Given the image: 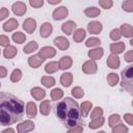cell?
<instances>
[{
  "mask_svg": "<svg viewBox=\"0 0 133 133\" xmlns=\"http://www.w3.org/2000/svg\"><path fill=\"white\" fill-rule=\"evenodd\" d=\"M119 58L117 57V55H114V54H111L108 56L107 58V65L111 69H117L119 66Z\"/></svg>",
  "mask_w": 133,
  "mask_h": 133,
  "instance_id": "18",
  "label": "cell"
},
{
  "mask_svg": "<svg viewBox=\"0 0 133 133\" xmlns=\"http://www.w3.org/2000/svg\"><path fill=\"white\" fill-rule=\"evenodd\" d=\"M103 54H104V51H103V48H101V47L88 51V57L90 58V60H94V61L98 60V59H101Z\"/></svg>",
  "mask_w": 133,
  "mask_h": 133,
  "instance_id": "14",
  "label": "cell"
},
{
  "mask_svg": "<svg viewBox=\"0 0 133 133\" xmlns=\"http://www.w3.org/2000/svg\"><path fill=\"white\" fill-rule=\"evenodd\" d=\"M84 14H85L87 17H89V18H96V17H98V16L100 15V9L97 8V7H95V6H92V7H87V8L84 10Z\"/></svg>",
  "mask_w": 133,
  "mask_h": 133,
  "instance_id": "31",
  "label": "cell"
},
{
  "mask_svg": "<svg viewBox=\"0 0 133 133\" xmlns=\"http://www.w3.org/2000/svg\"><path fill=\"white\" fill-rule=\"evenodd\" d=\"M125 60L127 62H132L133 61V51H129L125 54Z\"/></svg>",
  "mask_w": 133,
  "mask_h": 133,
  "instance_id": "50",
  "label": "cell"
},
{
  "mask_svg": "<svg viewBox=\"0 0 133 133\" xmlns=\"http://www.w3.org/2000/svg\"><path fill=\"white\" fill-rule=\"evenodd\" d=\"M72 81H73V75L71 73H63L61 75V78H60V83L64 86V87H69L71 84H72Z\"/></svg>",
  "mask_w": 133,
  "mask_h": 133,
  "instance_id": "27",
  "label": "cell"
},
{
  "mask_svg": "<svg viewBox=\"0 0 133 133\" xmlns=\"http://www.w3.org/2000/svg\"><path fill=\"white\" fill-rule=\"evenodd\" d=\"M0 86H1V83H0Z\"/></svg>",
  "mask_w": 133,
  "mask_h": 133,
  "instance_id": "55",
  "label": "cell"
},
{
  "mask_svg": "<svg viewBox=\"0 0 133 133\" xmlns=\"http://www.w3.org/2000/svg\"><path fill=\"white\" fill-rule=\"evenodd\" d=\"M119 32L125 37H131L133 35V27L131 25H129V24H123L121 26Z\"/></svg>",
  "mask_w": 133,
  "mask_h": 133,
  "instance_id": "22",
  "label": "cell"
},
{
  "mask_svg": "<svg viewBox=\"0 0 133 133\" xmlns=\"http://www.w3.org/2000/svg\"><path fill=\"white\" fill-rule=\"evenodd\" d=\"M41 82L45 87H52L55 84V79L51 76H43Z\"/></svg>",
  "mask_w": 133,
  "mask_h": 133,
  "instance_id": "30",
  "label": "cell"
},
{
  "mask_svg": "<svg viewBox=\"0 0 133 133\" xmlns=\"http://www.w3.org/2000/svg\"><path fill=\"white\" fill-rule=\"evenodd\" d=\"M101 45V41L97 37H89L86 42H85V46L86 47H97V46H100Z\"/></svg>",
  "mask_w": 133,
  "mask_h": 133,
  "instance_id": "35",
  "label": "cell"
},
{
  "mask_svg": "<svg viewBox=\"0 0 133 133\" xmlns=\"http://www.w3.org/2000/svg\"><path fill=\"white\" fill-rule=\"evenodd\" d=\"M99 4H100L103 8H105V9H109V8L112 7L113 2H112L111 0H100V1H99Z\"/></svg>",
  "mask_w": 133,
  "mask_h": 133,
  "instance_id": "44",
  "label": "cell"
},
{
  "mask_svg": "<svg viewBox=\"0 0 133 133\" xmlns=\"http://www.w3.org/2000/svg\"><path fill=\"white\" fill-rule=\"evenodd\" d=\"M127 132H128V128L124 124L115 125L112 128V133H127Z\"/></svg>",
  "mask_w": 133,
  "mask_h": 133,
  "instance_id": "39",
  "label": "cell"
},
{
  "mask_svg": "<svg viewBox=\"0 0 133 133\" xmlns=\"http://www.w3.org/2000/svg\"><path fill=\"white\" fill-rule=\"evenodd\" d=\"M75 28H76V23L73 22V21H68V22L63 23L62 26H61V30H62L66 35L72 34V33L74 32Z\"/></svg>",
  "mask_w": 133,
  "mask_h": 133,
  "instance_id": "15",
  "label": "cell"
},
{
  "mask_svg": "<svg viewBox=\"0 0 133 133\" xmlns=\"http://www.w3.org/2000/svg\"><path fill=\"white\" fill-rule=\"evenodd\" d=\"M23 28L27 33H33L36 28V21L32 18H28L23 23Z\"/></svg>",
  "mask_w": 133,
  "mask_h": 133,
  "instance_id": "6",
  "label": "cell"
},
{
  "mask_svg": "<svg viewBox=\"0 0 133 133\" xmlns=\"http://www.w3.org/2000/svg\"><path fill=\"white\" fill-rule=\"evenodd\" d=\"M124 118H125V121L129 124V125H133V114H131V113H126L125 115H124Z\"/></svg>",
  "mask_w": 133,
  "mask_h": 133,
  "instance_id": "49",
  "label": "cell"
},
{
  "mask_svg": "<svg viewBox=\"0 0 133 133\" xmlns=\"http://www.w3.org/2000/svg\"><path fill=\"white\" fill-rule=\"evenodd\" d=\"M85 35H86V32L84 29L82 28H79L77 30H75L74 34H73V39L76 42V43H81L84 38H85Z\"/></svg>",
  "mask_w": 133,
  "mask_h": 133,
  "instance_id": "26",
  "label": "cell"
},
{
  "mask_svg": "<svg viewBox=\"0 0 133 133\" xmlns=\"http://www.w3.org/2000/svg\"><path fill=\"white\" fill-rule=\"evenodd\" d=\"M24 103L11 94L0 92V125L8 126L19 122L24 114Z\"/></svg>",
  "mask_w": 133,
  "mask_h": 133,
  "instance_id": "1",
  "label": "cell"
},
{
  "mask_svg": "<svg viewBox=\"0 0 133 133\" xmlns=\"http://www.w3.org/2000/svg\"><path fill=\"white\" fill-rule=\"evenodd\" d=\"M57 117L68 128L76 127L80 122V109L78 103L72 98H65L56 104Z\"/></svg>",
  "mask_w": 133,
  "mask_h": 133,
  "instance_id": "2",
  "label": "cell"
},
{
  "mask_svg": "<svg viewBox=\"0 0 133 133\" xmlns=\"http://www.w3.org/2000/svg\"><path fill=\"white\" fill-rule=\"evenodd\" d=\"M21 78H22V72H21V70H19V69L14 70L12 73H11V75H10V81L18 82Z\"/></svg>",
  "mask_w": 133,
  "mask_h": 133,
  "instance_id": "36",
  "label": "cell"
},
{
  "mask_svg": "<svg viewBox=\"0 0 133 133\" xmlns=\"http://www.w3.org/2000/svg\"><path fill=\"white\" fill-rule=\"evenodd\" d=\"M91 107H92V104L90 103V102H88V101H86V102H83L82 104H81V106H80V114L83 116V117H86L87 115H88V112L91 110Z\"/></svg>",
  "mask_w": 133,
  "mask_h": 133,
  "instance_id": "25",
  "label": "cell"
},
{
  "mask_svg": "<svg viewBox=\"0 0 133 133\" xmlns=\"http://www.w3.org/2000/svg\"><path fill=\"white\" fill-rule=\"evenodd\" d=\"M68 14H69L68 8L64 7V6H60V7L56 8V9L53 11V15H52V16H53V19H54V20L59 21V20L64 19V18L68 16Z\"/></svg>",
  "mask_w": 133,
  "mask_h": 133,
  "instance_id": "8",
  "label": "cell"
},
{
  "mask_svg": "<svg viewBox=\"0 0 133 133\" xmlns=\"http://www.w3.org/2000/svg\"><path fill=\"white\" fill-rule=\"evenodd\" d=\"M98 133H106L105 131H100V132H98Z\"/></svg>",
  "mask_w": 133,
  "mask_h": 133,
  "instance_id": "54",
  "label": "cell"
},
{
  "mask_svg": "<svg viewBox=\"0 0 133 133\" xmlns=\"http://www.w3.org/2000/svg\"><path fill=\"white\" fill-rule=\"evenodd\" d=\"M6 75H7V71H6V69H5L4 66L0 65V78H5Z\"/></svg>",
  "mask_w": 133,
  "mask_h": 133,
  "instance_id": "51",
  "label": "cell"
},
{
  "mask_svg": "<svg viewBox=\"0 0 133 133\" xmlns=\"http://www.w3.org/2000/svg\"><path fill=\"white\" fill-rule=\"evenodd\" d=\"M17 52H18V50H17L16 47H14V46H8V47H6V48L3 50V55H4L5 58L10 59V58H14V57L17 55Z\"/></svg>",
  "mask_w": 133,
  "mask_h": 133,
  "instance_id": "23",
  "label": "cell"
},
{
  "mask_svg": "<svg viewBox=\"0 0 133 133\" xmlns=\"http://www.w3.org/2000/svg\"><path fill=\"white\" fill-rule=\"evenodd\" d=\"M59 70V64L57 61H50L48 62L46 65H45V71L46 73L48 74H52V73H55Z\"/></svg>",
  "mask_w": 133,
  "mask_h": 133,
  "instance_id": "28",
  "label": "cell"
},
{
  "mask_svg": "<svg viewBox=\"0 0 133 133\" xmlns=\"http://www.w3.org/2000/svg\"><path fill=\"white\" fill-rule=\"evenodd\" d=\"M98 70V65L94 60H87L82 65V71L85 74H95Z\"/></svg>",
  "mask_w": 133,
  "mask_h": 133,
  "instance_id": "5",
  "label": "cell"
},
{
  "mask_svg": "<svg viewBox=\"0 0 133 133\" xmlns=\"http://www.w3.org/2000/svg\"><path fill=\"white\" fill-rule=\"evenodd\" d=\"M52 30H53L52 25H51L50 23L46 22V23L42 24L41 29H39V34H41L42 37H45V38H46V37H48V36L52 33Z\"/></svg>",
  "mask_w": 133,
  "mask_h": 133,
  "instance_id": "13",
  "label": "cell"
},
{
  "mask_svg": "<svg viewBox=\"0 0 133 133\" xmlns=\"http://www.w3.org/2000/svg\"><path fill=\"white\" fill-rule=\"evenodd\" d=\"M62 96H63V91H62L60 88H54V89L51 91V98H52V100L57 101V100L61 99Z\"/></svg>",
  "mask_w": 133,
  "mask_h": 133,
  "instance_id": "37",
  "label": "cell"
},
{
  "mask_svg": "<svg viewBox=\"0 0 133 133\" xmlns=\"http://www.w3.org/2000/svg\"><path fill=\"white\" fill-rule=\"evenodd\" d=\"M29 4H30L32 7H34V8H38V7L43 6L44 1H43V0H30V1H29Z\"/></svg>",
  "mask_w": 133,
  "mask_h": 133,
  "instance_id": "46",
  "label": "cell"
},
{
  "mask_svg": "<svg viewBox=\"0 0 133 133\" xmlns=\"http://www.w3.org/2000/svg\"><path fill=\"white\" fill-rule=\"evenodd\" d=\"M60 1L61 0H49L48 3L49 4H58V3H60Z\"/></svg>",
  "mask_w": 133,
  "mask_h": 133,
  "instance_id": "53",
  "label": "cell"
},
{
  "mask_svg": "<svg viewBox=\"0 0 133 133\" xmlns=\"http://www.w3.org/2000/svg\"><path fill=\"white\" fill-rule=\"evenodd\" d=\"M12 11L15 15L17 16H23L26 10H27V7H26V4L24 2H21V1H18L16 3L12 4Z\"/></svg>",
  "mask_w": 133,
  "mask_h": 133,
  "instance_id": "7",
  "label": "cell"
},
{
  "mask_svg": "<svg viewBox=\"0 0 133 133\" xmlns=\"http://www.w3.org/2000/svg\"><path fill=\"white\" fill-rule=\"evenodd\" d=\"M9 16V11L7 8L3 7V8H0V21L4 20L5 18H7Z\"/></svg>",
  "mask_w": 133,
  "mask_h": 133,
  "instance_id": "47",
  "label": "cell"
},
{
  "mask_svg": "<svg viewBox=\"0 0 133 133\" xmlns=\"http://www.w3.org/2000/svg\"><path fill=\"white\" fill-rule=\"evenodd\" d=\"M26 113H27V116L30 117V118L36 116L37 108H36L35 103H33V102H28L27 103V105H26Z\"/></svg>",
  "mask_w": 133,
  "mask_h": 133,
  "instance_id": "16",
  "label": "cell"
},
{
  "mask_svg": "<svg viewBox=\"0 0 133 133\" xmlns=\"http://www.w3.org/2000/svg\"><path fill=\"white\" fill-rule=\"evenodd\" d=\"M53 43H54V45H55L58 49H60V50H62V51L66 50V49L70 47V42H69L65 37H63V36H58V37H56Z\"/></svg>",
  "mask_w": 133,
  "mask_h": 133,
  "instance_id": "10",
  "label": "cell"
},
{
  "mask_svg": "<svg viewBox=\"0 0 133 133\" xmlns=\"http://www.w3.org/2000/svg\"><path fill=\"white\" fill-rule=\"evenodd\" d=\"M121 37H122V34L119 32V29L115 28V29H112L111 30V32H110V38L112 41H118Z\"/></svg>",
  "mask_w": 133,
  "mask_h": 133,
  "instance_id": "43",
  "label": "cell"
},
{
  "mask_svg": "<svg viewBox=\"0 0 133 133\" xmlns=\"http://www.w3.org/2000/svg\"><path fill=\"white\" fill-rule=\"evenodd\" d=\"M0 53H1V52H0Z\"/></svg>",
  "mask_w": 133,
  "mask_h": 133,
  "instance_id": "56",
  "label": "cell"
},
{
  "mask_svg": "<svg viewBox=\"0 0 133 133\" xmlns=\"http://www.w3.org/2000/svg\"><path fill=\"white\" fill-rule=\"evenodd\" d=\"M17 27H18V21L16 19H9L3 24V30L6 32H10L15 30Z\"/></svg>",
  "mask_w": 133,
  "mask_h": 133,
  "instance_id": "19",
  "label": "cell"
},
{
  "mask_svg": "<svg viewBox=\"0 0 133 133\" xmlns=\"http://www.w3.org/2000/svg\"><path fill=\"white\" fill-rule=\"evenodd\" d=\"M119 121H121V117H119L118 114H112V115H110L109 121H108L109 127L113 128V127L116 125V123H119Z\"/></svg>",
  "mask_w": 133,
  "mask_h": 133,
  "instance_id": "42",
  "label": "cell"
},
{
  "mask_svg": "<svg viewBox=\"0 0 133 133\" xmlns=\"http://www.w3.org/2000/svg\"><path fill=\"white\" fill-rule=\"evenodd\" d=\"M82 132H83V128H82V126H76V127L70 129L66 133H82Z\"/></svg>",
  "mask_w": 133,
  "mask_h": 133,
  "instance_id": "48",
  "label": "cell"
},
{
  "mask_svg": "<svg viewBox=\"0 0 133 133\" xmlns=\"http://www.w3.org/2000/svg\"><path fill=\"white\" fill-rule=\"evenodd\" d=\"M34 123L31 121H25L17 126V131L18 133H28L34 129Z\"/></svg>",
  "mask_w": 133,
  "mask_h": 133,
  "instance_id": "4",
  "label": "cell"
},
{
  "mask_svg": "<svg viewBox=\"0 0 133 133\" xmlns=\"http://www.w3.org/2000/svg\"><path fill=\"white\" fill-rule=\"evenodd\" d=\"M122 7L124 10L128 11V12H132L133 11V0H126L123 2Z\"/></svg>",
  "mask_w": 133,
  "mask_h": 133,
  "instance_id": "41",
  "label": "cell"
},
{
  "mask_svg": "<svg viewBox=\"0 0 133 133\" xmlns=\"http://www.w3.org/2000/svg\"><path fill=\"white\" fill-rule=\"evenodd\" d=\"M102 28H103L102 24L98 21H92V22L88 23V25H87V30L91 34H99L102 31Z\"/></svg>",
  "mask_w": 133,
  "mask_h": 133,
  "instance_id": "11",
  "label": "cell"
},
{
  "mask_svg": "<svg viewBox=\"0 0 133 133\" xmlns=\"http://www.w3.org/2000/svg\"><path fill=\"white\" fill-rule=\"evenodd\" d=\"M107 82L110 86H114L117 84L118 82V75H116L115 73H110L107 76Z\"/></svg>",
  "mask_w": 133,
  "mask_h": 133,
  "instance_id": "34",
  "label": "cell"
},
{
  "mask_svg": "<svg viewBox=\"0 0 133 133\" xmlns=\"http://www.w3.org/2000/svg\"><path fill=\"white\" fill-rule=\"evenodd\" d=\"M55 54H56V50L52 47H43L38 52V55L42 56L44 59L52 58Z\"/></svg>",
  "mask_w": 133,
  "mask_h": 133,
  "instance_id": "9",
  "label": "cell"
},
{
  "mask_svg": "<svg viewBox=\"0 0 133 133\" xmlns=\"http://www.w3.org/2000/svg\"><path fill=\"white\" fill-rule=\"evenodd\" d=\"M1 133H15V130H14V129H11V128H7V129L3 130Z\"/></svg>",
  "mask_w": 133,
  "mask_h": 133,
  "instance_id": "52",
  "label": "cell"
},
{
  "mask_svg": "<svg viewBox=\"0 0 133 133\" xmlns=\"http://www.w3.org/2000/svg\"><path fill=\"white\" fill-rule=\"evenodd\" d=\"M44 60H45V59H44L42 56H39L38 54H35V55L30 56V57L28 58V63H29V65H30L31 68L36 69V68H38V66L44 62Z\"/></svg>",
  "mask_w": 133,
  "mask_h": 133,
  "instance_id": "12",
  "label": "cell"
},
{
  "mask_svg": "<svg viewBox=\"0 0 133 133\" xmlns=\"http://www.w3.org/2000/svg\"><path fill=\"white\" fill-rule=\"evenodd\" d=\"M30 94H31V96L35 99V100H42V99H44L45 97H46V91L43 89V88H41V87H33L32 89H31V91H30Z\"/></svg>",
  "mask_w": 133,
  "mask_h": 133,
  "instance_id": "20",
  "label": "cell"
},
{
  "mask_svg": "<svg viewBox=\"0 0 133 133\" xmlns=\"http://www.w3.org/2000/svg\"><path fill=\"white\" fill-rule=\"evenodd\" d=\"M125 50V44L123 42H118V43H113L110 45V51L112 54L117 55L119 53H122Z\"/></svg>",
  "mask_w": 133,
  "mask_h": 133,
  "instance_id": "17",
  "label": "cell"
},
{
  "mask_svg": "<svg viewBox=\"0 0 133 133\" xmlns=\"http://www.w3.org/2000/svg\"><path fill=\"white\" fill-rule=\"evenodd\" d=\"M72 95H73V97H75L76 99H80V98H82V97L84 96V90H83L81 87L76 86V87H74V88L72 89Z\"/></svg>",
  "mask_w": 133,
  "mask_h": 133,
  "instance_id": "40",
  "label": "cell"
},
{
  "mask_svg": "<svg viewBox=\"0 0 133 133\" xmlns=\"http://www.w3.org/2000/svg\"><path fill=\"white\" fill-rule=\"evenodd\" d=\"M39 111L43 115H48L51 111V104L49 100H44L42 101L41 105H39Z\"/></svg>",
  "mask_w": 133,
  "mask_h": 133,
  "instance_id": "24",
  "label": "cell"
},
{
  "mask_svg": "<svg viewBox=\"0 0 133 133\" xmlns=\"http://www.w3.org/2000/svg\"><path fill=\"white\" fill-rule=\"evenodd\" d=\"M72 63H73V61H72V58L70 56H62L58 62L59 69H61V70H66V69L71 68Z\"/></svg>",
  "mask_w": 133,
  "mask_h": 133,
  "instance_id": "21",
  "label": "cell"
},
{
  "mask_svg": "<svg viewBox=\"0 0 133 133\" xmlns=\"http://www.w3.org/2000/svg\"><path fill=\"white\" fill-rule=\"evenodd\" d=\"M37 43L36 42H34V41H31L30 43H28L25 47H24V49H23V51H24V53L25 54H29V53H33L34 51H36L37 50Z\"/></svg>",
  "mask_w": 133,
  "mask_h": 133,
  "instance_id": "29",
  "label": "cell"
},
{
  "mask_svg": "<svg viewBox=\"0 0 133 133\" xmlns=\"http://www.w3.org/2000/svg\"><path fill=\"white\" fill-rule=\"evenodd\" d=\"M101 116H103V109H102L101 107H96V108L92 110L91 114H90L91 121L97 119V118H99V117H101Z\"/></svg>",
  "mask_w": 133,
  "mask_h": 133,
  "instance_id": "38",
  "label": "cell"
},
{
  "mask_svg": "<svg viewBox=\"0 0 133 133\" xmlns=\"http://www.w3.org/2000/svg\"><path fill=\"white\" fill-rule=\"evenodd\" d=\"M104 122H105L104 117L101 116V117H99V118H97V119L91 121L88 126H89L90 129H98V128H100V127H102V126L104 125Z\"/></svg>",
  "mask_w": 133,
  "mask_h": 133,
  "instance_id": "32",
  "label": "cell"
},
{
  "mask_svg": "<svg viewBox=\"0 0 133 133\" xmlns=\"http://www.w3.org/2000/svg\"><path fill=\"white\" fill-rule=\"evenodd\" d=\"M9 38H8V36H6V35H0V46H2V47H8L9 46Z\"/></svg>",
  "mask_w": 133,
  "mask_h": 133,
  "instance_id": "45",
  "label": "cell"
},
{
  "mask_svg": "<svg viewBox=\"0 0 133 133\" xmlns=\"http://www.w3.org/2000/svg\"><path fill=\"white\" fill-rule=\"evenodd\" d=\"M122 87L132 94L133 90V65L127 66L122 72Z\"/></svg>",
  "mask_w": 133,
  "mask_h": 133,
  "instance_id": "3",
  "label": "cell"
},
{
  "mask_svg": "<svg viewBox=\"0 0 133 133\" xmlns=\"http://www.w3.org/2000/svg\"><path fill=\"white\" fill-rule=\"evenodd\" d=\"M12 39H14V42H16L18 44H23L26 41V36L23 32L18 31V32H15L12 34Z\"/></svg>",
  "mask_w": 133,
  "mask_h": 133,
  "instance_id": "33",
  "label": "cell"
}]
</instances>
